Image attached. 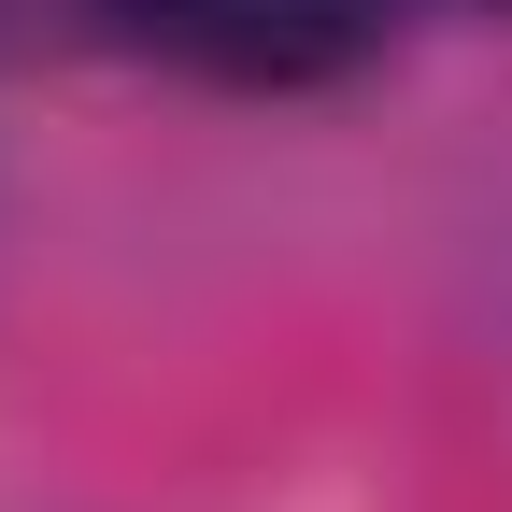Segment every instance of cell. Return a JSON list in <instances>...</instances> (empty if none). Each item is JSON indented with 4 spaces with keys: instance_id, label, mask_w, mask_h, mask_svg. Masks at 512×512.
Wrapping results in <instances>:
<instances>
[{
    "instance_id": "cell-1",
    "label": "cell",
    "mask_w": 512,
    "mask_h": 512,
    "mask_svg": "<svg viewBox=\"0 0 512 512\" xmlns=\"http://www.w3.org/2000/svg\"><path fill=\"white\" fill-rule=\"evenodd\" d=\"M100 29L128 57H157V72H185V86L313 100V86H356L399 43V0H100Z\"/></svg>"
}]
</instances>
